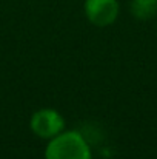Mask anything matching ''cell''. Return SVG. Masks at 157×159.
Returning a JSON list of instances; mask_svg holds the SVG:
<instances>
[{
  "instance_id": "6da1fadb",
  "label": "cell",
  "mask_w": 157,
  "mask_h": 159,
  "mask_svg": "<svg viewBox=\"0 0 157 159\" xmlns=\"http://www.w3.org/2000/svg\"><path fill=\"white\" fill-rule=\"evenodd\" d=\"M45 159H93L91 147L79 131H62L50 139Z\"/></svg>"
},
{
  "instance_id": "7a4b0ae2",
  "label": "cell",
  "mask_w": 157,
  "mask_h": 159,
  "mask_svg": "<svg viewBox=\"0 0 157 159\" xmlns=\"http://www.w3.org/2000/svg\"><path fill=\"white\" fill-rule=\"evenodd\" d=\"M29 127L36 136L50 141L62 131H65V119L59 111L52 108H40L36 113H33Z\"/></svg>"
},
{
  "instance_id": "3957f363",
  "label": "cell",
  "mask_w": 157,
  "mask_h": 159,
  "mask_svg": "<svg viewBox=\"0 0 157 159\" xmlns=\"http://www.w3.org/2000/svg\"><path fill=\"white\" fill-rule=\"evenodd\" d=\"M85 16L96 26H109L117 20V0H85Z\"/></svg>"
},
{
  "instance_id": "277c9868",
  "label": "cell",
  "mask_w": 157,
  "mask_h": 159,
  "mask_svg": "<svg viewBox=\"0 0 157 159\" xmlns=\"http://www.w3.org/2000/svg\"><path fill=\"white\" fill-rule=\"evenodd\" d=\"M131 14L137 20H150L157 14V0H131Z\"/></svg>"
}]
</instances>
